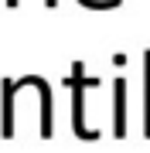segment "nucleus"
<instances>
[{"instance_id":"nucleus-1","label":"nucleus","mask_w":150,"mask_h":153,"mask_svg":"<svg viewBox=\"0 0 150 153\" xmlns=\"http://www.w3.org/2000/svg\"><path fill=\"white\" fill-rule=\"evenodd\" d=\"M72 71H75L72 75V129H75L78 140H96V129L85 126V95H82V85L89 82V78H85L82 61H75Z\"/></svg>"},{"instance_id":"nucleus-2","label":"nucleus","mask_w":150,"mask_h":153,"mask_svg":"<svg viewBox=\"0 0 150 153\" xmlns=\"http://www.w3.org/2000/svg\"><path fill=\"white\" fill-rule=\"evenodd\" d=\"M113 95H116V102H113V109H116V123H113V136H126V119H123V109H126V82L116 78L113 82Z\"/></svg>"},{"instance_id":"nucleus-3","label":"nucleus","mask_w":150,"mask_h":153,"mask_svg":"<svg viewBox=\"0 0 150 153\" xmlns=\"http://www.w3.org/2000/svg\"><path fill=\"white\" fill-rule=\"evenodd\" d=\"M147 136H150V129H147Z\"/></svg>"}]
</instances>
